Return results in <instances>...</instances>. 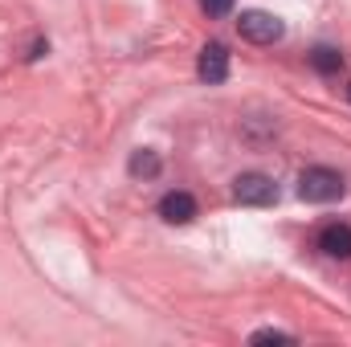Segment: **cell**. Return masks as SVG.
<instances>
[{"mask_svg": "<svg viewBox=\"0 0 351 347\" xmlns=\"http://www.w3.org/2000/svg\"><path fill=\"white\" fill-rule=\"evenodd\" d=\"M319 250L327 254V258H339L348 261L351 258V225H323V233H319Z\"/></svg>", "mask_w": 351, "mask_h": 347, "instance_id": "5", "label": "cell"}, {"mask_svg": "<svg viewBox=\"0 0 351 347\" xmlns=\"http://www.w3.org/2000/svg\"><path fill=\"white\" fill-rule=\"evenodd\" d=\"M160 217H164L168 225H188V221L196 217V200H192V192H168V196L160 200Z\"/></svg>", "mask_w": 351, "mask_h": 347, "instance_id": "6", "label": "cell"}, {"mask_svg": "<svg viewBox=\"0 0 351 347\" xmlns=\"http://www.w3.org/2000/svg\"><path fill=\"white\" fill-rule=\"evenodd\" d=\"M233 4H237V0H200V8H204L208 16H229Z\"/></svg>", "mask_w": 351, "mask_h": 347, "instance_id": "10", "label": "cell"}, {"mask_svg": "<svg viewBox=\"0 0 351 347\" xmlns=\"http://www.w3.org/2000/svg\"><path fill=\"white\" fill-rule=\"evenodd\" d=\"M233 200L237 204H250V208H265L278 200V184L265 172H245L233 180Z\"/></svg>", "mask_w": 351, "mask_h": 347, "instance_id": "3", "label": "cell"}, {"mask_svg": "<svg viewBox=\"0 0 351 347\" xmlns=\"http://www.w3.org/2000/svg\"><path fill=\"white\" fill-rule=\"evenodd\" d=\"M250 339H254V344H294V335H286V331H274V327H269V331H254Z\"/></svg>", "mask_w": 351, "mask_h": 347, "instance_id": "9", "label": "cell"}, {"mask_svg": "<svg viewBox=\"0 0 351 347\" xmlns=\"http://www.w3.org/2000/svg\"><path fill=\"white\" fill-rule=\"evenodd\" d=\"M343 192H348V184H343V176L335 168H306L298 176V196L311 200V204H331Z\"/></svg>", "mask_w": 351, "mask_h": 347, "instance_id": "1", "label": "cell"}, {"mask_svg": "<svg viewBox=\"0 0 351 347\" xmlns=\"http://www.w3.org/2000/svg\"><path fill=\"white\" fill-rule=\"evenodd\" d=\"M196 74H200L204 86H221L229 78V49L221 41H208L200 49V58H196Z\"/></svg>", "mask_w": 351, "mask_h": 347, "instance_id": "4", "label": "cell"}, {"mask_svg": "<svg viewBox=\"0 0 351 347\" xmlns=\"http://www.w3.org/2000/svg\"><path fill=\"white\" fill-rule=\"evenodd\" d=\"M311 66H315L319 74H339V70H343V53L331 49V45H319V49H311Z\"/></svg>", "mask_w": 351, "mask_h": 347, "instance_id": "8", "label": "cell"}, {"mask_svg": "<svg viewBox=\"0 0 351 347\" xmlns=\"http://www.w3.org/2000/svg\"><path fill=\"white\" fill-rule=\"evenodd\" d=\"M348 98H351V86H348Z\"/></svg>", "mask_w": 351, "mask_h": 347, "instance_id": "11", "label": "cell"}, {"mask_svg": "<svg viewBox=\"0 0 351 347\" xmlns=\"http://www.w3.org/2000/svg\"><path fill=\"white\" fill-rule=\"evenodd\" d=\"M237 33H241L245 41H254V45H274V41H282L286 25H282L274 12H265V8H245V12L237 16Z\"/></svg>", "mask_w": 351, "mask_h": 347, "instance_id": "2", "label": "cell"}, {"mask_svg": "<svg viewBox=\"0 0 351 347\" xmlns=\"http://www.w3.org/2000/svg\"><path fill=\"white\" fill-rule=\"evenodd\" d=\"M160 168H164V164H160V156H156L152 147H139V152L131 156V164H127V172L135 176V180H156Z\"/></svg>", "mask_w": 351, "mask_h": 347, "instance_id": "7", "label": "cell"}]
</instances>
